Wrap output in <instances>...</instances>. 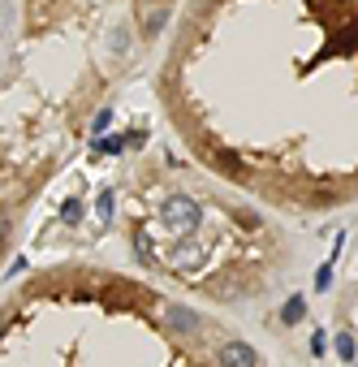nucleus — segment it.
Returning <instances> with one entry per match:
<instances>
[{
  "mask_svg": "<svg viewBox=\"0 0 358 367\" xmlns=\"http://www.w3.org/2000/svg\"><path fill=\"white\" fill-rule=\"evenodd\" d=\"M113 203H117V194H113V190H99V203H95V216L104 220V225H108V220H113Z\"/></svg>",
  "mask_w": 358,
  "mask_h": 367,
  "instance_id": "8",
  "label": "nucleus"
},
{
  "mask_svg": "<svg viewBox=\"0 0 358 367\" xmlns=\"http://www.w3.org/2000/svg\"><path fill=\"white\" fill-rule=\"evenodd\" d=\"M332 268H337V264H320V268H315V294H328V285H332Z\"/></svg>",
  "mask_w": 358,
  "mask_h": 367,
  "instance_id": "10",
  "label": "nucleus"
},
{
  "mask_svg": "<svg viewBox=\"0 0 358 367\" xmlns=\"http://www.w3.org/2000/svg\"><path fill=\"white\" fill-rule=\"evenodd\" d=\"M216 359H220V367H259V354L246 341H224Z\"/></svg>",
  "mask_w": 358,
  "mask_h": 367,
  "instance_id": "2",
  "label": "nucleus"
},
{
  "mask_svg": "<svg viewBox=\"0 0 358 367\" xmlns=\"http://www.w3.org/2000/svg\"><path fill=\"white\" fill-rule=\"evenodd\" d=\"M125 147H130V134H95L91 138V152H99V156H121Z\"/></svg>",
  "mask_w": 358,
  "mask_h": 367,
  "instance_id": "4",
  "label": "nucleus"
},
{
  "mask_svg": "<svg viewBox=\"0 0 358 367\" xmlns=\"http://www.w3.org/2000/svg\"><path fill=\"white\" fill-rule=\"evenodd\" d=\"M5 324H9V307H5V311H0V333H5Z\"/></svg>",
  "mask_w": 358,
  "mask_h": 367,
  "instance_id": "13",
  "label": "nucleus"
},
{
  "mask_svg": "<svg viewBox=\"0 0 358 367\" xmlns=\"http://www.w3.org/2000/svg\"><path fill=\"white\" fill-rule=\"evenodd\" d=\"M108 121H113V108H99V113L91 117V134H104V130H108Z\"/></svg>",
  "mask_w": 358,
  "mask_h": 367,
  "instance_id": "11",
  "label": "nucleus"
},
{
  "mask_svg": "<svg viewBox=\"0 0 358 367\" xmlns=\"http://www.w3.org/2000/svg\"><path fill=\"white\" fill-rule=\"evenodd\" d=\"M302 320H306V298L294 294V298H285V307H280V324H302Z\"/></svg>",
  "mask_w": 358,
  "mask_h": 367,
  "instance_id": "6",
  "label": "nucleus"
},
{
  "mask_svg": "<svg viewBox=\"0 0 358 367\" xmlns=\"http://www.w3.org/2000/svg\"><path fill=\"white\" fill-rule=\"evenodd\" d=\"M61 220H65V225H78V220H83V199H65L61 203Z\"/></svg>",
  "mask_w": 358,
  "mask_h": 367,
  "instance_id": "9",
  "label": "nucleus"
},
{
  "mask_svg": "<svg viewBox=\"0 0 358 367\" xmlns=\"http://www.w3.org/2000/svg\"><path fill=\"white\" fill-rule=\"evenodd\" d=\"M164 27H169V5H156L143 13V39H156Z\"/></svg>",
  "mask_w": 358,
  "mask_h": 367,
  "instance_id": "5",
  "label": "nucleus"
},
{
  "mask_svg": "<svg viewBox=\"0 0 358 367\" xmlns=\"http://www.w3.org/2000/svg\"><path fill=\"white\" fill-rule=\"evenodd\" d=\"M199 220H203V212H199V203L190 199V194H173V199H164V208H160V225L173 229V233H190Z\"/></svg>",
  "mask_w": 358,
  "mask_h": 367,
  "instance_id": "1",
  "label": "nucleus"
},
{
  "mask_svg": "<svg viewBox=\"0 0 358 367\" xmlns=\"http://www.w3.org/2000/svg\"><path fill=\"white\" fill-rule=\"evenodd\" d=\"M164 320H169V324H173L177 333H186V337L203 329V320H199V315H194L190 307H169V315H164Z\"/></svg>",
  "mask_w": 358,
  "mask_h": 367,
  "instance_id": "3",
  "label": "nucleus"
},
{
  "mask_svg": "<svg viewBox=\"0 0 358 367\" xmlns=\"http://www.w3.org/2000/svg\"><path fill=\"white\" fill-rule=\"evenodd\" d=\"M324 350H328V337L315 329V333H311V354H315V359H324Z\"/></svg>",
  "mask_w": 358,
  "mask_h": 367,
  "instance_id": "12",
  "label": "nucleus"
},
{
  "mask_svg": "<svg viewBox=\"0 0 358 367\" xmlns=\"http://www.w3.org/2000/svg\"><path fill=\"white\" fill-rule=\"evenodd\" d=\"M337 359H341V363H354V359H358V346H354V333H337Z\"/></svg>",
  "mask_w": 358,
  "mask_h": 367,
  "instance_id": "7",
  "label": "nucleus"
}]
</instances>
